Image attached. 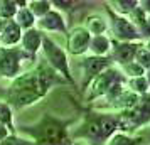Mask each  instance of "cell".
Instances as JSON below:
<instances>
[{
  "label": "cell",
  "mask_w": 150,
  "mask_h": 145,
  "mask_svg": "<svg viewBox=\"0 0 150 145\" xmlns=\"http://www.w3.org/2000/svg\"><path fill=\"white\" fill-rule=\"evenodd\" d=\"M66 81L56 74V71L49 68L47 64H37L32 71L19 74L7 90L0 88V96L4 101L14 108L21 110L29 105L37 103L41 98L49 93L54 84H64Z\"/></svg>",
  "instance_id": "obj_1"
},
{
  "label": "cell",
  "mask_w": 150,
  "mask_h": 145,
  "mask_svg": "<svg viewBox=\"0 0 150 145\" xmlns=\"http://www.w3.org/2000/svg\"><path fill=\"white\" fill-rule=\"evenodd\" d=\"M73 120H61L44 113L35 123L29 127H19V132L30 137L35 145H71L73 140L69 137V125Z\"/></svg>",
  "instance_id": "obj_2"
},
{
  "label": "cell",
  "mask_w": 150,
  "mask_h": 145,
  "mask_svg": "<svg viewBox=\"0 0 150 145\" xmlns=\"http://www.w3.org/2000/svg\"><path fill=\"white\" fill-rule=\"evenodd\" d=\"M116 132H120V118L115 113H96L91 111L84 117L81 127L78 130L69 132V137L73 142L83 138L91 145H105L110 137H113Z\"/></svg>",
  "instance_id": "obj_3"
},
{
  "label": "cell",
  "mask_w": 150,
  "mask_h": 145,
  "mask_svg": "<svg viewBox=\"0 0 150 145\" xmlns=\"http://www.w3.org/2000/svg\"><path fill=\"white\" fill-rule=\"evenodd\" d=\"M42 52H44V59L47 62V66L52 71L56 73H59L62 78H64V81L69 83L71 86H74L76 88V81L73 74H71V69H69V61H68V52L64 51V49L54 42L47 34H44L42 37Z\"/></svg>",
  "instance_id": "obj_4"
},
{
  "label": "cell",
  "mask_w": 150,
  "mask_h": 145,
  "mask_svg": "<svg viewBox=\"0 0 150 145\" xmlns=\"http://www.w3.org/2000/svg\"><path fill=\"white\" fill-rule=\"evenodd\" d=\"M118 118H120V132L123 133L132 135V132L147 127L150 123V91L138 96L135 106L120 113Z\"/></svg>",
  "instance_id": "obj_5"
},
{
  "label": "cell",
  "mask_w": 150,
  "mask_h": 145,
  "mask_svg": "<svg viewBox=\"0 0 150 145\" xmlns=\"http://www.w3.org/2000/svg\"><path fill=\"white\" fill-rule=\"evenodd\" d=\"M35 56L25 52L22 47H0V76L15 79L21 73V64L24 61H34Z\"/></svg>",
  "instance_id": "obj_6"
},
{
  "label": "cell",
  "mask_w": 150,
  "mask_h": 145,
  "mask_svg": "<svg viewBox=\"0 0 150 145\" xmlns=\"http://www.w3.org/2000/svg\"><path fill=\"white\" fill-rule=\"evenodd\" d=\"M120 83H127L125 76L120 69L115 68H108L106 71H103L98 78H95L91 84H89V95H88V101H93L95 98H103L110 93V90Z\"/></svg>",
  "instance_id": "obj_7"
},
{
  "label": "cell",
  "mask_w": 150,
  "mask_h": 145,
  "mask_svg": "<svg viewBox=\"0 0 150 145\" xmlns=\"http://www.w3.org/2000/svg\"><path fill=\"white\" fill-rule=\"evenodd\" d=\"M105 8L108 12L110 19H111V32L120 42H137L140 41V35L137 32V27L132 24L128 17L116 14L108 4H105Z\"/></svg>",
  "instance_id": "obj_8"
},
{
  "label": "cell",
  "mask_w": 150,
  "mask_h": 145,
  "mask_svg": "<svg viewBox=\"0 0 150 145\" xmlns=\"http://www.w3.org/2000/svg\"><path fill=\"white\" fill-rule=\"evenodd\" d=\"M111 64L113 62L110 59V56H106V57H98V56H88V57H84V61L81 62V71H83V74H84L83 90H88L91 81L100 76L103 71L111 68Z\"/></svg>",
  "instance_id": "obj_9"
},
{
  "label": "cell",
  "mask_w": 150,
  "mask_h": 145,
  "mask_svg": "<svg viewBox=\"0 0 150 145\" xmlns=\"http://www.w3.org/2000/svg\"><path fill=\"white\" fill-rule=\"evenodd\" d=\"M142 46V42H113L111 41V51L110 59L111 62H116L120 68L133 61L137 49Z\"/></svg>",
  "instance_id": "obj_10"
},
{
  "label": "cell",
  "mask_w": 150,
  "mask_h": 145,
  "mask_svg": "<svg viewBox=\"0 0 150 145\" xmlns=\"http://www.w3.org/2000/svg\"><path fill=\"white\" fill-rule=\"evenodd\" d=\"M91 35L84 27H74L68 37V52L73 56H79L89 49Z\"/></svg>",
  "instance_id": "obj_11"
},
{
  "label": "cell",
  "mask_w": 150,
  "mask_h": 145,
  "mask_svg": "<svg viewBox=\"0 0 150 145\" xmlns=\"http://www.w3.org/2000/svg\"><path fill=\"white\" fill-rule=\"evenodd\" d=\"M35 27L39 29V30H49V32H62V34H66L68 32V27H66V21H64V17H62L61 12H57V10H51L47 14L41 17V19H37V24H35Z\"/></svg>",
  "instance_id": "obj_12"
},
{
  "label": "cell",
  "mask_w": 150,
  "mask_h": 145,
  "mask_svg": "<svg viewBox=\"0 0 150 145\" xmlns=\"http://www.w3.org/2000/svg\"><path fill=\"white\" fill-rule=\"evenodd\" d=\"M42 37H44V32H41L37 27L34 29H29L22 34V39H21V44H22V49L29 52V54L35 56L39 52V49L42 46Z\"/></svg>",
  "instance_id": "obj_13"
},
{
  "label": "cell",
  "mask_w": 150,
  "mask_h": 145,
  "mask_svg": "<svg viewBox=\"0 0 150 145\" xmlns=\"http://www.w3.org/2000/svg\"><path fill=\"white\" fill-rule=\"evenodd\" d=\"M22 34H24V30H22L15 21H8L7 27L2 30V34H0V47H5V49H10L12 46L15 44H19L22 39Z\"/></svg>",
  "instance_id": "obj_14"
},
{
  "label": "cell",
  "mask_w": 150,
  "mask_h": 145,
  "mask_svg": "<svg viewBox=\"0 0 150 145\" xmlns=\"http://www.w3.org/2000/svg\"><path fill=\"white\" fill-rule=\"evenodd\" d=\"M89 52L98 57H106L111 51V41L106 35H93L89 41Z\"/></svg>",
  "instance_id": "obj_15"
},
{
  "label": "cell",
  "mask_w": 150,
  "mask_h": 145,
  "mask_svg": "<svg viewBox=\"0 0 150 145\" xmlns=\"http://www.w3.org/2000/svg\"><path fill=\"white\" fill-rule=\"evenodd\" d=\"M14 21L24 32L29 30V29H34L35 24H37V19H35L34 14L29 10V7H19V10H17V14H15V17H14Z\"/></svg>",
  "instance_id": "obj_16"
},
{
  "label": "cell",
  "mask_w": 150,
  "mask_h": 145,
  "mask_svg": "<svg viewBox=\"0 0 150 145\" xmlns=\"http://www.w3.org/2000/svg\"><path fill=\"white\" fill-rule=\"evenodd\" d=\"M143 138L142 135H130L123 132H116L113 137L108 138V142L105 145H142Z\"/></svg>",
  "instance_id": "obj_17"
},
{
  "label": "cell",
  "mask_w": 150,
  "mask_h": 145,
  "mask_svg": "<svg viewBox=\"0 0 150 145\" xmlns=\"http://www.w3.org/2000/svg\"><path fill=\"white\" fill-rule=\"evenodd\" d=\"M108 27H110L108 22L105 21L103 17H100V15H89L86 19V27L84 29L93 35H105Z\"/></svg>",
  "instance_id": "obj_18"
},
{
  "label": "cell",
  "mask_w": 150,
  "mask_h": 145,
  "mask_svg": "<svg viewBox=\"0 0 150 145\" xmlns=\"http://www.w3.org/2000/svg\"><path fill=\"white\" fill-rule=\"evenodd\" d=\"M0 123L4 127H7V130L10 133H15L14 128V111L4 100H0Z\"/></svg>",
  "instance_id": "obj_19"
},
{
  "label": "cell",
  "mask_w": 150,
  "mask_h": 145,
  "mask_svg": "<svg viewBox=\"0 0 150 145\" xmlns=\"http://www.w3.org/2000/svg\"><path fill=\"white\" fill-rule=\"evenodd\" d=\"M29 10L34 14L35 19H41L44 15L52 10V4L47 2V0H32V2H27Z\"/></svg>",
  "instance_id": "obj_20"
},
{
  "label": "cell",
  "mask_w": 150,
  "mask_h": 145,
  "mask_svg": "<svg viewBox=\"0 0 150 145\" xmlns=\"http://www.w3.org/2000/svg\"><path fill=\"white\" fill-rule=\"evenodd\" d=\"M110 7L115 10L116 14H120V15H130L133 10H135L137 7H138V2H135V0H132V2H123V0H116V2H111V4H108Z\"/></svg>",
  "instance_id": "obj_21"
},
{
  "label": "cell",
  "mask_w": 150,
  "mask_h": 145,
  "mask_svg": "<svg viewBox=\"0 0 150 145\" xmlns=\"http://www.w3.org/2000/svg\"><path fill=\"white\" fill-rule=\"evenodd\" d=\"M127 84H128L130 91L135 93V95H138V96H142V95H145V93H149V84H147V81H145V76L130 78L128 81H127Z\"/></svg>",
  "instance_id": "obj_22"
},
{
  "label": "cell",
  "mask_w": 150,
  "mask_h": 145,
  "mask_svg": "<svg viewBox=\"0 0 150 145\" xmlns=\"http://www.w3.org/2000/svg\"><path fill=\"white\" fill-rule=\"evenodd\" d=\"M19 10L17 2H10V0H2L0 2V19H5V21H12Z\"/></svg>",
  "instance_id": "obj_23"
},
{
  "label": "cell",
  "mask_w": 150,
  "mask_h": 145,
  "mask_svg": "<svg viewBox=\"0 0 150 145\" xmlns=\"http://www.w3.org/2000/svg\"><path fill=\"white\" fill-rule=\"evenodd\" d=\"M122 73H123V76L125 78H140L145 74V69L140 68L138 64H137L135 61H132L128 62V64H125V66H122Z\"/></svg>",
  "instance_id": "obj_24"
},
{
  "label": "cell",
  "mask_w": 150,
  "mask_h": 145,
  "mask_svg": "<svg viewBox=\"0 0 150 145\" xmlns=\"http://www.w3.org/2000/svg\"><path fill=\"white\" fill-rule=\"evenodd\" d=\"M133 61H135L137 64L140 66V68L145 69V71H147V69H150V52H149L145 47H143V44H142L138 49H137Z\"/></svg>",
  "instance_id": "obj_25"
},
{
  "label": "cell",
  "mask_w": 150,
  "mask_h": 145,
  "mask_svg": "<svg viewBox=\"0 0 150 145\" xmlns=\"http://www.w3.org/2000/svg\"><path fill=\"white\" fill-rule=\"evenodd\" d=\"M0 145H35L30 138H25V137H21L17 133H10L7 138L0 140Z\"/></svg>",
  "instance_id": "obj_26"
},
{
  "label": "cell",
  "mask_w": 150,
  "mask_h": 145,
  "mask_svg": "<svg viewBox=\"0 0 150 145\" xmlns=\"http://www.w3.org/2000/svg\"><path fill=\"white\" fill-rule=\"evenodd\" d=\"M52 5L56 7V10L59 12V10H71L73 8V2H61V0H56V2H51Z\"/></svg>",
  "instance_id": "obj_27"
},
{
  "label": "cell",
  "mask_w": 150,
  "mask_h": 145,
  "mask_svg": "<svg viewBox=\"0 0 150 145\" xmlns=\"http://www.w3.org/2000/svg\"><path fill=\"white\" fill-rule=\"evenodd\" d=\"M138 135H142L143 142H150V123L147 127H143V130L138 132Z\"/></svg>",
  "instance_id": "obj_28"
},
{
  "label": "cell",
  "mask_w": 150,
  "mask_h": 145,
  "mask_svg": "<svg viewBox=\"0 0 150 145\" xmlns=\"http://www.w3.org/2000/svg\"><path fill=\"white\" fill-rule=\"evenodd\" d=\"M138 7L142 8L145 14H150V0H142V2H138Z\"/></svg>",
  "instance_id": "obj_29"
},
{
  "label": "cell",
  "mask_w": 150,
  "mask_h": 145,
  "mask_svg": "<svg viewBox=\"0 0 150 145\" xmlns=\"http://www.w3.org/2000/svg\"><path fill=\"white\" fill-rule=\"evenodd\" d=\"M10 135V132L7 130V127H4V125L0 123V140H4V138H7Z\"/></svg>",
  "instance_id": "obj_30"
},
{
  "label": "cell",
  "mask_w": 150,
  "mask_h": 145,
  "mask_svg": "<svg viewBox=\"0 0 150 145\" xmlns=\"http://www.w3.org/2000/svg\"><path fill=\"white\" fill-rule=\"evenodd\" d=\"M7 24H8V21H5V19H0V34H2V30L7 27Z\"/></svg>",
  "instance_id": "obj_31"
},
{
  "label": "cell",
  "mask_w": 150,
  "mask_h": 145,
  "mask_svg": "<svg viewBox=\"0 0 150 145\" xmlns=\"http://www.w3.org/2000/svg\"><path fill=\"white\" fill-rule=\"evenodd\" d=\"M143 76H145V81H147V84H149V90H150V69H147V71H145V74H143Z\"/></svg>",
  "instance_id": "obj_32"
},
{
  "label": "cell",
  "mask_w": 150,
  "mask_h": 145,
  "mask_svg": "<svg viewBox=\"0 0 150 145\" xmlns=\"http://www.w3.org/2000/svg\"><path fill=\"white\" fill-rule=\"evenodd\" d=\"M143 47H145V49H147V51L150 52V39H149V41H145V42H143Z\"/></svg>",
  "instance_id": "obj_33"
},
{
  "label": "cell",
  "mask_w": 150,
  "mask_h": 145,
  "mask_svg": "<svg viewBox=\"0 0 150 145\" xmlns=\"http://www.w3.org/2000/svg\"><path fill=\"white\" fill-rule=\"evenodd\" d=\"M147 22L150 24V14H147Z\"/></svg>",
  "instance_id": "obj_34"
},
{
  "label": "cell",
  "mask_w": 150,
  "mask_h": 145,
  "mask_svg": "<svg viewBox=\"0 0 150 145\" xmlns=\"http://www.w3.org/2000/svg\"><path fill=\"white\" fill-rule=\"evenodd\" d=\"M71 145H81V144H79V142H73Z\"/></svg>",
  "instance_id": "obj_35"
}]
</instances>
